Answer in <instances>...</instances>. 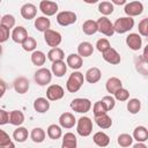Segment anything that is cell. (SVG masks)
Returning a JSON list of instances; mask_svg holds the SVG:
<instances>
[{
    "mask_svg": "<svg viewBox=\"0 0 148 148\" xmlns=\"http://www.w3.org/2000/svg\"><path fill=\"white\" fill-rule=\"evenodd\" d=\"M83 81H84V77L81 72H73L66 82V89L69 92H76L82 87Z\"/></svg>",
    "mask_w": 148,
    "mask_h": 148,
    "instance_id": "obj_1",
    "label": "cell"
},
{
    "mask_svg": "<svg viewBox=\"0 0 148 148\" xmlns=\"http://www.w3.org/2000/svg\"><path fill=\"white\" fill-rule=\"evenodd\" d=\"M133 27H134V18L128 16L119 17L113 23V30L114 32H118V34H125L131 29H133Z\"/></svg>",
    "mask_w": 148,
    "mask_h": 148,
    "instance_id": "obj_2",
    "label": "cell"
},
{
    "mask_svg": "<svg viewBox=\"0 0 148 148\" xmlns=\"http://www.w3.org/2000/svg\"><path fill=\"white\" fill-rule=\"evenodd\" d=\"M76 131L81 136H88L91 134L92 132V121L89 117H81L77 120V126H76Z\"/></svg>",
    "mask_w": 148,
    "mask_h": 148,
    "instance_id": "obj_3",
    "label": "cell"
},
{
    "mask_svg": "<svg viewBox=\"0 0 148 148\" xmlns=\"http://www.w3.org/2000/svg\"><path fill=\"white\" fill-rule=\"evenodd\" d=\"M96 23H97V31H99L101 34H103L108 37H111L114 34L113 23H111V21L108 17L102 16L101 18H98L96 21Z\"/></svg>",
    "mask_w": 148,
    "mask_h": 148,
    "instance_id": "obj_4",
    "label": "cell"
},
{
    "mask_svg": "<svg viewBox=\"0 0 148 148\" xmlns=\"http://www.w3.org/2000/svg\"><path fill=\"white\" fill-rule=\"evenodd\" d=\"M71 108L79 113H87L91 108V102L88 98H74L71 102Z\"/></svg>",
    "mask_w": 148,
    "mask_h": 148,
    "instance_id": "obj_5",
    "label": "cell"
},
{
    "mask_svg": "<svg viewBox=\"0 0 148 148\" xmlns=\"http://www.w3.org/2000/svg\"><path fill=\"white\" fill-rule=\"evenodd\" d=\"M76 20H77L76 14L71 10H64V12L58 13V15H57V22L62 27L71 25V24L75 23Z\"/></svg>",
    "mask_w": 148,
    "mask_h": 148,
    "instance_id": "obj_6",
    "label": "cell"
},
{
    "mask_svg": "<svg viewBox=\"0 0 148 148\" xmlns=\"http://www.w3.org/2000/svg\"><path fill=\"white\" fill-rule=\"evenodd\" d=\"M35 81L38 86H46L52 80V73L47 68H39L35 73Z\"/></svg>",
    "mask_w": 148,
    "mask_h": 148,
    "instance_id": "obj_7",
    "label": "cell"
},
{
    "mask_svg": "<svg viewBox=\"0 0 148 148\" xmlns=\"http://www.w3.org/2000/svg\"><path fill=\"white\" fill-rule=\"evenodd\" d=\"M124 12L126 13V15L128 17H133V16H138L143 12V5L140 1H131V2H126Z\"/></svg>",
    "mask_w": 148,
    "mask_h": 148,
    "instance_id": "obj_8",
    "label": "cell"
},
{
    "mask_svg": "<svg viewBox=\"0 0 148 148\" xmlns=\"http://www.w3.org/2000/svg\"><path fill=\"white\" fill-rule=\"evenodd\" d=\"M44 39H45V42H46V44L49 46L54 49L61 43V35L56 30L49 29V30H46L44 32Z\"/></svg>",
    "mask_w": 148,
    "mask_h": 148,
    "instance_id": "obj_9",
    "label": "cell"
},
{
    "mask_svg": "<svg viewBox=\"0 0 148 148\" xmlns=\"http://www.w3.org/2000/svg\"><path fill=\"white\" fill-rule=\"evenodd\" d=\"M65 95L64 88L59 84H51L46 89V99L47 101H58L61 99Z\"/></svg>",
    "mask_w": 148,
    "mask_h": 148,
    "instance_id": "obj_10",
    "label": "cell"
},
{
    "mask_svg": "<svg viewBox=\"0 0 148 148\" xmlns=\"http://www.w3.org/2000/svg\"><path fill=\"white\" fill-rule=\"evenodd\" d=\"M39 9L40 12L46 15V16H52L57 13L58 10V5L53 1H49V0H43L39 2Z\"/></svg>",
    "mask_w": 148,
    "mask_h": 148,
    "instance_id": "obj_11",
    "label": "cell"
},
{
    "mask_svg": "<svg viewBox=\"0 0 148 148\" xmlns=\"http://www.w3.org/2000/svg\"><path fill=\"white\" fill-rule=\"evenodd\" d=\"M102 57H103V59L106 62H109L111 65H118L120 62V54L113 47H110L105 52H103L102 53Z\"/></svg>",
    "mask_w": 148,
    "mask_h": 148,
    "instance_id": "obj_12",
    "label": "cell"
},
{
    "mask_svg": "<svg viewBox=\"0 0 148 148\" xmlns=\"http://www.w3.org/2000/svg\"><path fill=\"white\" fill-rule=\"evenodd\" d=\"M126 44L127 46L133 51H139L142 46V39L139 34H130L126 37Z\"/></svg>",
    "mask_w": 148,
    "mask_h": 148,
    "instance_id": "obj_13",
    "label": "cell"
},
{
    "mask_svg": "<svg viewBox=\"0 0 148 148\" xmlns=\"http://www.w3.org/2000/svg\"><path fill=\"white\" fill-rule=\"evenodd\" d=\"M27 38H28V31H27V29L24 27L18 25V27L13 29V31H12V39L15 43L22 44Z\"/></svg>",
    "mask_w": 148,
    "mask_h": 148,
    "instance_id": "obj_14",
    "label": "cell"
},
{
    "mask_svg": "<svg viewBox=\"0 0 148 148\" xmlns=\"http://www.w3.org/2000/svg\"><path fill=\"white\" fill-rule=\"evenodd\" d=\"M29 87H30V82L24 76H18L14 81V89L18 94H25L29 90Z\"/></svg>",
    "mask_w": 148,
    "mask_h": 148,
    "instance_id": "obj_15",
    "label": "cell"
},
{
    "mask_svg": "<svg viewBox=\"0 0 148 148\" xmlns=\"http://www.w3.org/2000/svg\"><path fill=\"white\" fill-rule=\"evenodd\" d=\"M75 123H76V119L74 114H72L71 112H64L59 117V124L64 128H72L75 125Z\"/></svg>",
    "mask_w": 148,
    "mask_h": 148,
    "instance_id": "obj_16",
    "label": "cell"
},
{
    "mask_svg": "<svg viewBox=\"0 0 148 148\" xmlns=\"http://www.w3.org/2000/svg\"><path fill=\"white\" fill-rule=\"evenodd\" d=\"M36 13H37V8L34 3H24L22 7H21V15L23 18L25 20H31V18H35L36 16Z\"/></svg>",
    "mask_w": 148,
    "mask_h": 148,
    "instance_id": "obj_17",
    "label": "cell"
},
{
    "mask_svg": "<svg viewBox=\"0 0 148 148\" xmlns=\"http://www.w3.org/2000/svg\"><path fill=\"white\" fill-rule=\"evenodd\" d=\"M102 77V73H101V69L97 68V67H91L89 68L87 72H86V81L89 82V83H96L101 80Z\"/></svg>",
    "mask_w": 148,
    "mask_h": 148,
    "instance_id": "obj_18",
    "label": "cell"
},
{
    "mask_svg": "<svg viewBox=\"0 0 148 148\" xmlns=\"http://www.w3.org/2000/svg\"><path fill=\"white\" fill-rule=\"evenodd\" d=\"M94 52V46L91 43L89 42H82L79 44L77 46V54L82 58H87V57H90Z\"/></svg>",
    "mask_w": 148,
    "mask_h": 148,
    "instance_id": "obj_19",
    "label": "cell"
},
{
    "mask_svg": "<svg viewBox=\"0 0 148 148\" xmlns=\"http://www.w3.org/2000/svg\"><path fill=\"white\" fill-rule=\"evenodd\" d=\"M82 64H83V60L82 58L76 54V53H72L67 57V61H66V65L68 67H71L72 69H79L82 67Z\"/></svg>",
    "mask_w": 148,
    "mask_h": 148,
    "instance_id": "obj_20",
    "label": "cell"
},
{
    "mask_svg": "<svg viewBox=\"0 0 148 148\" xmlns=\"http://www.w3.org/2000/svg\"><path fill=\"white\" fill-rule=\"evenodd\" d=\"M105 88H106L108 92H110V94H114L118 89L123 88V83H121L120 79H118V77H116V76H112V77H110V79L106 81V83H105Z\"/></svg>",
    "mask_w": 148,
    "mask_h": 148,
    "instance_id": "obj_21",
    "label": "cell"
},
{
    "mask_svg": "<svg viewBox=\"0 0 148 148\" xmlns=\"http://www.w3.org/2000/svg\"><path fill=\"white\" fill-rule=\"evenodd\" d=\"M34 109L38 113H45L50 109V102L44 97H38L34 102Z\"/></svg>",
    "mask_w": 148,
    "mask_h": 148,
    "instance_id": "obj_22",
    "label": "cell"
},
{
    "mask_svg": "<svg viewBox=\"0 0 148 148\" xmlns=\"http://www.w3.org/2000/svg\"><path fill=\"white\" fill-rule=\"evenodd\" d=\"M51 71H52V74L56 75L57 77H61L66 74V71H67V65L65 64V61H56V62H52V67H51Z\"/></svg>",
    "mask_w": 148,
    "mask_h": 148,
    "instance_id": "obj_23",
    "label": "cell"
},
{
    "mask_svg": "<svg viewBox=\"0 0 148 148\" xmlns=\"http://www.w3.org/2000/svg\"><path fill=\"white\" fill-rule=\"evenodd\" d=\"M9 124L12 125H15V126H20L24 123V114L22 111H18V110H13L9 112V120H8Z\"/></svg>",
    "mask_w": 148,
    "mask_h": 148,
    "instance_id": "obj_24",
    "label": "cell"
},
{
    "mask_svg": "<svg viewBox=\"0 0 148 148\" xmlns=\"http://www.w3.org/2000/svg\"><path fill=\"white\" fill-rule=\"evenodd\" d=\"M133 139H135L138 142H145L148 140V131L145 126H138L133 131Z\"/></svg>",
    "mask_w": 148,
    "mask_h": 148,
    "instance_id": "obj_25",
    "label": "cell"
},
{
    "mask_svg": "<svg viewBox=\"0 0 148 148\" xmlns=\"http://www.w3.org/2000/svg\"><path fill=\"white\" fill-rule=\"evenodd\" d=\"M92 140L95 142V145H97L98 147H106L109 143H110V138L106 133L104 132H97L94 134L92 136Z\"/></svg>",
    "mask_w": 148,
    "mask_h": 148,
    "instance_id": "obj_26",
    "label": "cell"
},
{
    "mask_svg": "<svg viewBox=\"0 0 148 148\" xmlns=\"http://www.w3.org/2000/svg\"><path fill=\"white\" fill-rule=\"evenodd\" d=\"M50 25H51V22L47 17L45 16H39L35 20V28L38 30V31H42V32H45L46 30L50 29Z\"/></svg>",
    "mask_w": 148,
    "mask_h": 148,
    "instance_id": "obj_27",
    "label": "cell"
},
{
    "mask_svg": "<svg viewBox=\"0 0 148 148\" xmlns=\"http://www.w3.org/2000/svg\"><path fill=\"white\" fill-rule=\"evenodd\" d=\"M64 57H65V53H64V51H62L60 47L51 49V50L47 52V58H49V60H51L52 62L62 61V60H64Z\"/></svg>",
    "mask_w": 148,
    "mask_h": 148,
    "instance_id": "obj_28",
    "label": "cell"
},
{
    "mask_svg": "<svg viewBox=\"0 0 148 148\" xmlns=\"http://www.w3.org/2000/svg\"><path fill=\"white\" fill-rule=\"evenodd\" d=\"M76 145H77V141H76V136L68 132L64 135L62 138V146L61 148H76Z\"/></svg>",
    "mask_w": 148,
    "mask_h": 148,
    "instance_id": "obj_29",
    "label": "cell"
},
{
    "mask_svg": "<svg viewBox=\"0 0 148 148\" xmlns=\"http://www.w3.org/2000/svg\"><path fill=\"white\" fill-rule=\"evenodd\" d=\"M82 30L86 35H94L97 32V23L94 20H87L82 24Z\"/></svg>",
    "mask_w": 148,
    "mask_h": 148,
    "instance_id": "obj_30",
    "label": "cell"
},
{
    "mask_svg": "<svg viewBox=\"0 0 148 148\" xmlns=\"http://www.w3.org/2000/svg\"><path fill=\"white\" fill-rule=\"evenodd\" d=\"M95 121H96V124H97L98 127L104 128V130L110 128L111 125H112V119L106 113L105 114H102L99 117H95Z\"/></svg>",
    "mask_w": 148,
    "mask_h": 148,
    "instance_id": "obj_31",
    "label": "cell"
},
{
    "mask_svg": "<svg viewBox=\"0 0 148 148\" xmlns=\"http://www.w3.org/2000/svg\"><path fill=\"white\" fill-rule=\"evenodd\" d=\"M45 60H46V56L44 52L42 51H34L31 53V62L36 66H42L45 64Z\"/></svg>",
    "mask_w": 148,
    "mask_h": 148,
    "instance_id": "obj_32",
    "label": "cell"
},
{
    "mask_svg": "<svg viewBox=\"0 0 148 148\" xmlns=\"http://www.w3.org/2000/svg\"><path fill=\"white\" fill-rule=\"evenodd\" d=\"M47 135L50 139L52 140H58L61 135H62V131H61V127L59 125H56V124H52L47 127Z\"/></svg>",
    "mask_w": 148,
    "mask_h": 148,
    "instance_id": "obj_33",
    "label": "cell"
},
{
    "mask_svg": "<svg viewBox=\"0 0 148 148\" xmlns=\"http://www.w3.org/2000/svg\"><path fill=\"white\" fill-rule=\"evenodd\" d=\"M28 130L25 127H22V126H18L14 133H13V138L17 141V142H24L27 139H28Z\"/></svg>",
    "mask_w": 148,
    "mask_h": 148,
    "instance_id": "obj_34",
    "label": "cell"
},
{
    "mask_svg": "<svg viewBox=\"0 0 148 148\" xmlns=\"http://www.w3.org/2000/svg\"><path fill=\"white\" fill-rule=\"evenodd\" d=\"M30 136H31V140L36 143H40L45 140V132L43 128L40 127H35L31 133H30Z\"/></svg>",
    "mask_w": 148,
    "mask_h": 148,
    "instance_id": "obj_35",
    "label": "cell"
},
{
    "mask_svg": "<svg viewBox=\"0 0 148 148\" xmlns=\"http://www.w3.org/2000/svg\"><path fill=\"white\" fill-rule=\"evenodd\" d=\"M113 9H114V7H113V5L110 2V1H102V2H99V5H98V10H99V13H102L103 15H110V14H112L113 13Z\"/></svg>",
    "mask_w": 148,
    "mask_h": 148,
    "instance_id": "obj_36",
    "label": "cell"
},
{
    "mask_svg": "<svg viewBox=\"0 0 148 148\" xmlns=\"http://www.w3.org/2000/svg\"><path fill=\"white\" fill-rule=\"evenodd\" d=\"M140 109H141V102L138 98H131L127 102V110L130 111V113L135 114L140 111Z\"/></svg>",
    "mask_w": 148,
    "mask_h": 148,
    "instance_id": "obj_37",
    "label": "cell"
},
{
    "mask_svg": "<svg viewBox=\"0 0 148 148\" xmlns=\"http://www.w3.org/2000/svg\"><path fill=\"white\" fill-rule=\"evenodd\" d=\"M117 142H118V145H119L120 147L126 148V147H130V146L132 145L133 138H132L130 134H127V133H123V134H119V135H118Z\"/></svg>",
    "mask_w": 148,
    "mask_h": 148,
    "instance_id": "obj_38",
    "label": "cell"
},
{
    "mask_svg": "<svg viewBox=\"0 0 148 148\" xmlns=\"http://www.w3.org/2000/svg\"><path fill=\"white\" fill-rule=\"evenodd\" d=\"M0 22H1L0 24L3 25V27H6L7 29H12L15 25V17L13 15H10V14H6V15H3L1 17Z\"/></svg>",
    "mask_w": 148,
    "mask_h": 148,
    "instance_id": "obj_39",
    "label": "cell"
},
{
    "mask_svg": "<svg viewBox=\"0 0 148 148\" xmlns=\"http://www.w3.org/2000/svg\"><path fill=\"white\" fill-rule=\"evenodd\" d=\"M36 46H37V42H36V39L32 38V37H29V36H28V38L22 43V47H23V50H24V51H28V52H30V51H35Z\"/></svg>",
    "mask_w": 148,
    "mask_h": 148,
    "instance_id": "obj_40",
    "label": "cell"
},
{
    "mask_svg": "<svg viewBox=\"0 0 148 148\" xmlns=\"http://www.w3.org/2000/svg\"><path fill=\"white\" fill-rule=\"evenodd\" d=\"M92 112H94V116H95V117H99V116H102V114H105V113L108 112V110L105 109V106H104V104L102 103V101H98V102H96V103L94 104V106H92Z\"/></svg>",
    "mask_w": 148,
    "mask_h": 148,
    "instance_id": "obj_41",
    "label": "cell"
},
{
    "mask_svg": "<svg viewBox=\"0 0 148 148\" xmlns=\"http://www.w3.org/2000/svg\"><path fill=\"white\" fill-rule=\"evenodd\" d=\"M113 95H114V98H116L117 101H120V102H125V101H127L128 97H130V92H128V90L125 89V88L118 89Z\"/></svg>",
    "mask_w": 148,
    "mask_h": 148,
    "instance_id": "obj_42",
    "label": "cell"
},
{
    "mask_svg": "<svg viewBox=\"0 0 148 148\" xmlns=\"http://www.w3.org/2000/svg\"><path fill=\"white\" fill-rule=\"evenodd\" d=\"M138 29H139V34L143 37H147L148 36V18L145 17L142 18L140 22H139V25H138Z\"/></svg>",
    "mask_w": 148,
    "mask_h": 148,
    "instance_id": "obj_43",
    "label": "cell"
},
{
    "mask_svg": "<svg viewBox=\"0 0 148 148\" xmlns=\"http://www.w3.org/2000/svg\"><path fill=\"white\" fill-rule=\"evenodd\" d=\"M110 42L106 39V38H101L96 42V49L99 51V52H105L108 49H110Z\"/></svg>",
    "mask_w": 148,
    "mask_h": 148,
    "instance_id": "obj_44",
    "label": "cell"
},
{
    "mask_svg": "<svg viewBox=\"0 0 148 148\" xmlns=\"http://www.w3.org/2000/svg\"><path fill=\"white\" fill-rule=\"evenodd\" d=\"M102 103L104 104L105 109H106L108 111H110V110H112V109L114 108V105H116V99H114L112 96L108 95V96H104V97L102 98Z\"/></svg>",
    "mask_w": 148,
    "mask_h": 148,
    "instance_id": "obj_45",
    "label": "cell"
},
{
    "mask_svg": "<svg viewBox=\"0 0 148 148\" xmlns=\"http://www.w3.org/2000/svg\"><path fill=\"white\" fill-rule=\"evenodd\" d=\"M9 38V29L0 24V44L6 42Z\"/></svg>",
    "mask_w": 148,
    "mask_h": 148,
    "instance_id": "obj_46",
    "label": "cell"
},
{
    "mask_svg": "<svg viewBox=\"0 0 148 148\" xmlns=\"http://www.w3.org/2000/svg\"><path fill=\"white\" fill-rule=\"evenodd\" d=\"M12 140L9 138V135L3 131V130H0V147L1 146H5L7 143H9Z\"/></svg>",
    "mask_w": 148,
    "mask_h": 148,
    "instance_id": "obj_47",
    "label": "cell"
},
{
    "mask_svg": "<svg viewBox=\"0 0 148 148\" xmlns=\"http://www.w3.org/2000/svg\"><path fill=\"white\" fill-rule=\"evenodd\" d=\"M9 120V113L2 109H0V125H5L8 124Z\"/></svg>",
    "mask_w": 148,
    "mask_h": 148,
    "instance_id": "obj_48",
    "label": "cell"
},
{
    "mask_svg": "<svg viewBox=\"0 0 148 148\" xmlns=\"http://www.w3.org/2000/svg\"><path fill=\"white\" fill-rule=\"evenodd\" d=\"M6 83H5V81L3 80H1L0 79V98L5 95V92H6Z\"/></svg>",
    "mask_w": 148,
    "mask_h": 148,
    "instance_id": "obj_49",
    "label": "cell"
},
{
    "mask_svg": "<svg viewBox=\"0 0 148 148\" xmlns=\"http://www.w3.org/2000/svg\"><path fill=\"white\" fill-rule=\"evenodd\" d=\"M133 148H147V146L143 143V142H138L133 146Z\"/></svg>",
    "mask_w": 148,
    "mask_h": 148,
    "instance_id": "obj_50",
    "label": "cell"
},
{
    "mask_svg": "<svg viewBox=\"0 0 148 148\" xmlns=\"http://www.w3.org/2000/svg\"><path fill=\"white\" fill-rule=\"evenodd\" d=\"M0 148H15V145H14V142H9V143H7V145H5V146H1Z\"/></svg>",
    "mask_w": 148,
    "mask_h": 148,
    "instance_id": "obj_51",
    "label": "cell"
},
{
    "mask_svg": "<svg viewBox=\"0 0 148 148\" xmlns=\"http://www.w3.org/2000/svg\"><path fill=\"white\" fill-rule=\"evenodd\" d=\"M111 3H112V5H113V3H116V5H124V3H125V5H126V1H125V0H120V1H119V0H113Z\"/></svg>",
    "mask_w": 148,
    "mask_h": 148,
    "instance_id": "obj_52",
    "label": "cell"
},
{
    "mask_svg": "<svg viewBox=\"0 0 148 148\" xmlns=\"http://www.w3.org/2000/svg\"><path fill=\"white\" fill-rule=\"evenodd\" d=\"M1 53H2V46L0 45V56H1Z\"/></svg>",
    "mask_w": 148,
    "mask_h": 148,
    "instance_id": "obj_53",
    "label": "cell"
},
{
    "mask_svg": "<svg viewBox=\"0 0 148 148\" xmlns=\"http://www.w3.org/2000/svg\"><path fill=\"white\" fill-rule=\"evenodd\" d=\"M0 20H1V16H0Z\"/></svg>",
    "mask_w": 148,
    "mask_h": 148,
    "instance_id": "obj_54",
    "label": "cell"
}]
</instances>
